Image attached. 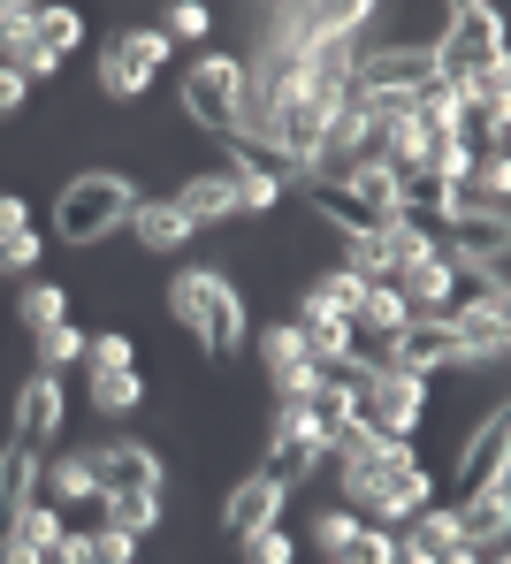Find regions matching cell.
I'll return each mask as SVG.
<instances>
[{
	"instance_id": "6da1fadb",
	"label": "cell",
	"mask_w": 511,
	"mask_h": 564,
	"mask_svg": "<svg viewBox=\"0 0 511 564\" xmlns=\"http://www.w3.org/2000/svg\"><path fill=\"white\" fill-rule=\"evenodd\" d=\"M168 313H176V328L199 344L206 359H237V344H244V290L229 275L184 268V275L168 282Z\"/></svg>"
},
{
	"instance_id": "7a4b0ae2",
	"label": "cell",
	"mask_w": 511,
	"mask_h": 564,
	"mask_svg": "<svg viewBox=\"0 0 511 564\" xmlns=\"http://www.w3.org/2000/svg\"><path fill=\"white\" fill-rule=\"evenodd\" d=\"M130 214H138V184L115 176V169H85L54 198V237L85 252V245H107L115 229H130Z\"/></svg>"
},
{
	"instance_id": "3957f363",
	"label": "cell",
	"mask_w": 511,
	"mask_h": 564,
	"mask_svg": "<svg viewBox=\"0 0 511 564\" xmlns=\"http://www.w3.org/2000/svg\"><path fill=\"white\" fill-rule=\"evenodd\" d=\"M435 62H443L450 85H466V77H481V69L511 62V54H504V8H497V0H458V8H443Z\"/></svg>"
},
{
	"instance_id": "277c9868",
	"label": "cell",
	"mask_w": 511,
	"mask_h": 564,
	"mask_svg": "<svg viewBox=\"0 0 511 564\" xmlns=\"http://www.w3.org/2000/svg\"><path fill=\"white\" fill-rule=\"evenodd\" d=\"M443 328L458 336V351H466V367H481V359H504L511 344V305H504V282H466L450 305H443Z\"/></svg>"
},
{
	"instance_id": "5b68a950",
	"label": "cell",
	"mask_w": 511,
	"mask_h": 564,
	"mask_svg": "<svg viewBox=\"0 0 511 564\" xmlns=\"http://www.w3.org/2000/svg\"><path fill=\"white\" fill-rule=\"evenodd\" d=\"M237 99H244V62L237 54H199L184 69V115L221 145L237 138Z\"/></svg>"
},
{
	"instance_id": "8992f818",
	"label": "cell",
	"mask_w": 511,
	"mask_h": 564,
	"mask_svg": "<svg viewBox=\"0 0 511 564\" xmlns=\"http://www.w3.org/2000/svg\"><path fill=\"white\" fill-rule=\"evenodd\" d=\"M374 367H390V375H420V381H435V375H450V367H466V351H458V336L443 328V313H412L405 328L374 351Z\"/></svg>"
},
{
	"instance_id": "52a82bcc",
	"label": "cell",
	"mask_w": 511,
	"mask_h": 564,
	"mask_svg": "<svg viewBox=\"0 0 511 564\" xmlns=\"http://www.w3.org/2000/svg\"><path fill=\"white\" fill-rule=\"evenodd\" d=\"M268 466L283 473V480H306V473L328 466V427H320V412L313 404H275V427H268Z\"/></svg>"
},
{
	"instance_id": "ba28073f",
	"label": "cell",
	"mask_w": 511,
	"mask_h": 564,
	"mask_svg": "<svg viewBox=\"0 0 511 564\" xmlns=\"http://www.w3.org/2000/svg\"><path fill=\"white\" fill-rule=\"evenodd\" d=\"M359 420H367L374 435H390V443H412L420 420H427V381L382 367V375L367 381V397H359Z\"/></svg>"
},
{
	"instance_id": "9c48e42d",
	"label": "cell",
	"mask_w": 511,
	"mask_h": 564,
	"mask_svg": "<svg viewBox=\"0 0 511 564\" xmlns=\"http://www.w3.org/2000/svg\"><path fill=\"white\" fill-rule=\"evenodd\" d=\"M504 458H511V412H504V404H489V412H481V427L458 443V466H450L458 503H466V496H481V488H504Z\"/></svg>"
},
{
	"instance_id": "30bf717a",
	"label": "cell",
	"mask_w": 511,
	"mask_h": 564,
	"mask_svg": "<svg viewBox=\"0 0 511 564\" xmlns=\"http://www.w3.org/2000/svg\"><path fill=\"white\" fill-rule=\"evenodd\" d=\"M283 503H291V480H283L275 466L244 473V480L221 496V534H229V542H244V534L275 527V519H283Z\"/></svg>"
},
{
	"instance_id": "8fae6325",
	"label": "cell",
	"mask_w": 511,
	"mask_h": 564,
	"mask_svg": "<svg viewBox=\"0 0 511 564\" xmlns=\"http://www.w3.org/2000/svg\"><path fill=\"white\" fill-rule=\"evenodd\" d=\"M62 420H69V397H62V375H31L23 381V397H15V451H31V458H46V443L62 435Z\"/></svg>"
},
{
	"instance_id": "7c38bea8",
	"label": "cell",
	"mask_w": 511,
	"mask_h": 564,
	"mask_svg": "<svg viewBox=\"0 0 511 564\" xmlns=\"http://www.w3.org/2000/svg\"><path fill=\"white\" fill-rule=\"evenodd\" d=\"M93 473H100V496H161V480H168L153 443H100Z\"/></svg>"
},
{
	"instance_id": "4fadbf2b",
	"label": "cell",
	"mask_w": 511,
	"mask_h": 564,
	"mask_svg": "<svg viewBox=\"0 0 511 564\" xmlns=\"http://www.w3.org/2000/svg\"><path fill=\"white\" fill-rule=\"evenodd\" d=\"M390 290L405 297V313H443V305L458 297V275H450V260H443V237H435L427 260H405V268L390 275Z\"/></svg>"
},
{
	"instance_id": "5bb4252c",
	"label": "cell",
	"mask_w": 511,
	"mask_h": 564,
	"mask_svg": "<svg viewBox=\"0 0 511 564\" xmlns=\"http://www.w3.org/2000/svg\"><path fill=\"white\" fill-rule=\"evenodd\" d=\"M130 237H138L153 260H176V252H184L199 229L184 221V206H176V198H138V214H130Z\"/></svg>"
},
{
	"instance_id": "9a60e30c",
	"label": "cell",
	"mask_w": 511,
	"mask_h": 564,
	"mask_svg": "<svg viewBox=\"0 0 511 564\" xmlns=\"http://www.w3.org/2000/svg\"><path fill=\"white\" fill-rule=\"evenodd\" d=\"M39 496H46L54 511H69V503H93V496H100L93 451H69V458H39Z\"/></svg>"
},
{
	"instance_id": "2e32d148",
	"label": "cell",
	"mask_w": 511,
	"mask_h": 564,
	"mask_svg": "<svg viewBox=\"0 0 511 564\" xmlns=\"http://www.w3.org/2000/svg\"><path fill=\"white\" fill-rule=\"evenodd\" d=\"M450 511H458V542L466 550H497L504 527H511V488H481V496H466Z\"/></svg>"
},
{
	"instance_id": "e0dca14e",
	"label": "cell",
	"mask_w": 511,
	"mask_h": 564,
	"mask_svg": "<svg viewBox=\"0 0 511 564\" xmlns=\"http://www.w3.org/2000/svg\"><path fill=\"white\" fill-rule=\"evenodd\" d=\"M176 206H184V221H192V229H221V221H237V191H229L221 169H214V176H184Z\"/></svg>"
},
{
	"instance_id": "ac0fdd59",
	"label": "cell",
	"mask_w": 511,
	"mask_h": 564,
	"mask_svg": "<svg viewBox=\"0 0 511 564\" xmlns=\"http://www.w3.org/2000/svg\"><path fill=\"white\" fill-rule=\"evenodd\" d=\"M0 534H15V542H23L31 557L46 564V557H54V550H62V542H69V519H62V511H54L46 496H31V503H23V511H15V519H8Z\"/></svg>"
},
{
	"instance_id": "d6986e66",
	"label": "cell",
	"mask_w": 511,
	"mask_h": 564,
	"mask_svg": "<svg viewBox=\"0 0 511 564\" xmlns=\"http://www.w3.org/2000/svg\"><path fill=\"white\" fill-rule=\"evenodd\" d=\"M107 54H115V62H122L138 85H153V77L168 69V54H176V46H168V39L145 23V31H115V39H107Z\"/></svg>"
},
{
	"instance_id": "ffe728a7",
	"label": "cell",
	"mask_w": 511,
	"mask_h": 564,
	"mask_svg": "<svg viewBox=\"0 0 511 564\" xmlns=\"http://www.w3.org/2000/svg\"><path fill=\"white\" fill-rule=\"evenodd\" d=\"M260 367H268V381H275V397H283V389H291V381H298V375L313 367V359H306V344H298V328H291V321H275V328L260 336Z\"/></svg>"
},
{
	"instance_id": "44dd1931",
	"label": "cell",
	"mask_w": 511,
	"mask_h": 564,
	"mask_svg": "<svg viewBox=\"0 0 511 564\" xmlns=\"http://www.w3.org/2000/svg\"><path fill=\"white\" fill-rule=\"evenodd\" d=\"M85 328L77 321H54V328H39L31 336V359H39V375H69V367H85Z\"/></svg>"
},
{
	"instance_id": "7402d4cb",
	"label": "cell",
	"mask_w": 511,
	"mask_h": 564,
	"mask_svg": "<svg viewBox=\"0 0 511 564\" xmlns=\"http://www.w3.org/2000/svg\"><path fill=\"white\" fill-rule=\"evenodd\" d=\"M31 496H39V458L15 451V443H0V527H8Z\"/></svg>"
},
{
	"instance_id": "603a6c76",
	"label": "cell",
	"mask_w": 511,
	"mask_h": 564,
	"mask_svg": "<svg viewBox=\"0 0 511 564\" xmlns=\"http://www.w3.org/2000/svg\"><path fill=\"white\" fill-rule=\"evenodd\" d=\"M93 503H100V527L130 534V542H145L161 527V496H93Z\"/></svg>"
},
{
	"instance_id": "cb8c5ba5",
	"label": "cell",
	"mask_w": 511,
	"mask_h": 564,
	"mask_svg": "<svg viewBox=\"0 0 511 564\" xmlns=\"http://www.w3.org/2000/svg\"><path fill=\"white\" fill-rule=\"evenodd\" d=\"M221 176L237 191V214H275V206H283V184H275L268 169H252V161H229Z\"/></svg>"
},
{
	"instance_id": "d4e9b609",
	"label": "cell",
	"mask_w": 511,
	"mask_h": 564,
	"mask_svg": "<svg viewBox=\"0 0 511 564\" xmlns=\"http://www.w3.org/2000/svg\"><path fill=\"white\" fill-rule=\"evenodd\" d=\"M31 46H39V8H31V0H0V62L23 69Z\"/></svg>"
},
{
	"instance_id": "484cf974",
	"label": "cell",
	"mask_w": 511,
	"mask_h": 564,
	"mask_svg": "<svg viewBox=\"0 0 511 564\" xmlns=\"http://www.w3.org/2000/svg\"><path fill=\"white\" fill-rule=\"evenodd\" d=\"M15 321H23L31 336H39V328H54V321H69V290H62V282H23Z\"/></svg>"
},
{
	"instance_id": "4316f807",
	"label": "cell",
	"mask_w": 511,
	"mask_h": 564,
	"mask_svg": "<svg viewBox=\"0 0 511 564\" xmlns=\"http://www.w3.org/2000/svg\"><path fill=\"white\" fill-rule=\"evenodd\" d=\"M405 542H412V550H427V557H443V550L458 542V511H450V503L412 511V519H405Z\"/></svg>"
},
{
	"instance_id": "83f0119b",
	"label": "cell",
	"mask_w": 511,
	"mask_h": 564,
	"mask_svg": "<svg viewBox=\"0 0 511 564\" xmlns=\"http://www.w3.org/2000/svg\"><path fill=\"white\" fill-rule=\"evenodd\" d=\"M466 191H474L489 214H504V198H511V153H481V161H474V176H466Z\"/></svg>"
},
{
	"instance_id": "f1b7e54d",
	"label": "cell",
	"mask_w": 511,
	"mask_h": 564,
	"mask_svg": "<svg viewBox=\"0 0 511 564\" xmlns=\"http://www.w3.org/2000/svg\"><path fill=\"white\" fill-rule=\"evenodd\" d=\"M145 404V381H138V367L130 375H93V412L100 420H115V412H138Z\"/></svg>"
},
{
	"instance_id": "f546056e",
	"label": "cell",
	"mask_w": 511,
	"mask_h": 564,
	"mask_svg": "<svg viewBox=\"0 0 511 564\" xmlns=\"http://www.w3.org/2000/svg\"><path fill=\"white\" fill-rule=\"evenodd\" d=\"M153 31H161V39H168V46H176V39H192V46H199L206 31H214V8H206V0H168V8H161V23H153Z\"/></svg>"
},
{
	"instance_id": "4dcf8cb0",
	"label": "cell",
	"mask_w": 511,
	"mask_h": 564,
	"mask_svg": "<svg viewBox=\"0 0 511 564\" xmlns=\"http://www.w3.org/2000/svg\"><path fill=\"white\" fill-rule=\"evenodd\" d=\"M39 46H54V54L69 62V54L85 46V15H77V8H62V0H54V8H39Z\"/></svg>"
},
{
	"instance_id": "1f68e13d",
	"label": "cell",
	"mask_w": 511,
	"mask_h": 564,
	"mask_svg": "<svg viewBox=\"0 0 511 564\" xmlns=\"http://www.w3.org/2000/svg\"><path fill=\"white\" fill-rule=\"evenodd\" d=\"M306 290L320 297V305H328V313H336V321H351V313H359V290H367V282L351 275V268H328V275H313Z\"/></svg>"
},
{
	"instance_id": "d6a6232c",
	"label": "cell",
	"mask_w": 511,
	"mask_h": 564,
	"mask_svg": "<svg viewBox=\"0 0 511 564\" xmlns=\"http://www.w3.org/2000/svg\"><path fill=\"white\" fill-rule=\"evenodd\" d=\"M85 367H93V375H130V367H138V344H130L122 328H107V336L85 344Z\"/></svg>"
},
{
	"instance_id": "836d02e7",
	"label": "cell",
	"mask_w": 511,
	"mask_h": 564,
	"mask_svg": "<svg viewBox=\"0 0 511 564\" xmlns=\"http://www.w3.org/2000/svg\"><path fill=\"white\" fill-rule=\"evenodd\" d=\"M328 564H398V534H390V527H367V519H359L351 550H344V557H328Z\"/></svg>"
},
{
	"instance_id": "e575fe53",
	"label": "cell",
	"mask_w": 511,
	"mask_h": 564,
	"mask_svg": "<svg viewBox=\"0 0 511 564\" xmlns=\"http://www.w3.org/2000/svg\"><path fill=\"white\" fill-rule=\"evenodd\" d=\"M351 534H359V511H344V503L313 519V550H320V557H344V550H351Z\"/></svg>"
},
{
	"instance_id": "d590c367",
	"label": "cell",
	"mask_w": 511,
	"mask_h": 564,
	"mask_svg": "<svg viewBox=\"0 0 511 564\" xmlns=\"http://www.w3.org/2000/svg\"><path fill=\"white\" fill-rule=\"evenodd\" d=\"M237 550H244V564H291L298 557V542H291L283 527H260V534H244Z\"/></svg>"
},
{
	"instance_id": "8d00e7d4",
	"label": "cell",
	"mask_w": 511,
	"mask_h": 564,
	"mask_svg": "<svg viewBox=\"0 0 511 564\" xmlns=\"http://www.w3.org/2000/svg\"><path fill=\"white\" fill-rule=\"evenodd\" d=\"M39 229H23V237H0V275H15V282H31V268H39Z\"/></svg>"
},
{
	"instance_id": "74e56055",
	"label": "cell",
	"mask_w": 511,
	"mask_h": 564,
	"mask_svg": "<svg viewBox=\"0 0 511 564\" xmlns=\"http://www.w3.org/2000/svg\"><path fill=\"white\" fill-rule=\"evenodd\" d=\"M93 564H138V542L115 527H93Z\"/></svg>"
},
{
	"instance_id": "f35d334b",
	"label": "cell",
	"mask_w": 511,
	"mask_h": 564,
	"mask_svg": "<svg viewBox=\"0 0 511 564\" xmlns=\"http://www.w3.org/2000/svg\"><path fill=\"white\" fill-rule=\"evenodd\" d=\"M100 93H107V99H145V85H138V77H130V69H122L107 46H100Z\"/></svg>"
},
{
	"instance_id": "ab89813d",
	"label": "cell",
	"mask_w": 511,
	"mask_h": 564,
	"mask_svg": "<svg viewBox=\"0 0 511 564\" xmlns=\"http://www.w3.org/2000/svg\"><path fill=\"white\" fill-rule=\"evenodd\" d=\"M46 77H62V54L54 46H31L23 54V85H46Z\"/></svg>"
},
{
	"instance_id": "60d3db41",
	"label": "cell",
	"mask_w": 511,
	"mask_h": 564,
	"mask_svg": "<svg viewBox=\"0 0 511 564\" xmlns=\"http://www.w3.org/2000/svg\"><path fill=\"white\" fill-rule=\"evenodd\" d=\"M23 229H31V206L15 191H0V237H23Z\"/></svg>"
},
{
	"instance_id": "b9f144b4",
	"label": "cell",
	"mask_w": 511,
	"mask_h": 564,
	"mask_svg": "<svg viewBox=\"0 0 511 564\" xmlns=\"http://www.w3.org/2000/svg\"><path fill=\"white\" fill-rule=\"evenodd\" d=\"M23 99H31V85H23V69H8V62H0V115H15Z\"/></svg>"
},
{
	"instance_id": "7bdbcfd3",
	"label": "cell",
	"mask_w": 511,
	"mask_h": 564,
	"mask_svg": "<svg viewBox=\"0 0 511 564\" xmlns=\"http://www.w3.org/2000/svg\"><path fill=\"white\" fill-rule=\"evenodd\" d=\"M0 564H39V557H31V550H23L15 534H0Z\"/></svg>"
}]
</instances>
